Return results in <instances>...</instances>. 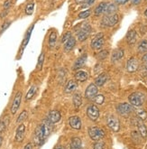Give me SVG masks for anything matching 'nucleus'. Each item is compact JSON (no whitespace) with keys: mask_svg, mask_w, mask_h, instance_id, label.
I'll return each mask as SVG.
<instances>
[{"mask_svg":"<svg viewBox=\"0 0 147 149\" xmlns=\"http://www.w3.org/2000/svg\"><path fill=\"white\" fill-rule=\"evenodd\" d=\"M36 92H37V86L36 85L31 86L30 89L28 90V91L26 93V95H25V100L28 101V100H32L34 97V96H35Z\"/></svg>","mask_w":147,"mask_h":149,"instance_id":"obj_27","label":"nucleus"},{"mask_svg":"<svg viewBox=\"0 0 147 149\" xmlns=\"http://www.w3.org/2000/svg\"><path fill=\"white\" fill-rule=\"evenodd\" d=\"M144 15L147 17V8H146V10H145V12H144Z\"/></svg>","mask_w":147,"mask_h":149,"instance_id":"obj_52","label":"nucleus"},{"mask_svg":"<svg viewBox=\"0 0 147 149\" xmlns=\"http://www.w3.org/2000/svg\"><path fill=\"white\" fill-rule=\"evenodd\" d=\"M104 147H105V143H104V142H100V141H98L96 144L94 145L93 149H104Z\"/></svg>","mask_w":147,"mask_h":149,"instance_id":"obj_43","label":"nucleus"},{"mask_svg":"<svg viewBox=\"0 0 147 149\" xmlns=\"http://www.w3.org/2000/svg\"><path fill=\"white\" fill-rule=\"evenodd\" d=\"M116 10H117V6L116 4H114V3L108 4L106 8L105 14H106V15H114Z\"/></svg>","mask_w":147,"mask_h":149,"instance_id":"obj_31","label":"nucleus"},{"mask_svg":"<svg viewBox=\"0 0 147 149\" xmlns=\"http://www.w3.org/2000/svg\"><path fill=\"white\" fill-rule=\"evenodd\" d=\"M98 94V86L95 83L89 84L85 91V98L88 100H93Z\"/></svg>","mask_w":147,"mask_h":149,"instance_id":"obj_10","label":"nucleus"},{"mask_svg":"<svg viewBox=\"0 0 147 149\" xmlns=\"http://www.w3.org/2000/svg\"><path fill=\"white\" fill-rule=\"evenodd\" d=\"M128 1H130V0H115V2H116V5H125Z\"/></svg>","mask_w":147,"mask_h":149,"instance_id":"obj_44","label":"nucleus"},{"mask_svg":"<svg viewBox=\"0 0 147 149\" xmlns=\"http://www.w3.org/2000/svg\"><path fill=\"white\" fill-rule=\"evenodd\" d=\"M2 143H3V137L0 136V147H1V146H2Z\"/></svg>","mask_w":147,"mask_h":149,"instance_id":"obj_51","label":"nucleus"},{"mask_svg":"<svg viewBox=\"0 0 147 149\" xmlns=\"http://www.w3.org/2000/svg\"><path fill=\"white\" fill-rule=\"evenodd\" d=\"M104 43H105V39L103 37V34H98V36L95 37L92 42H90V47L93 50H100L103 46Z\"/></svg>","mask_w":147,"mask_h":149,"instance_id":"obj_8","label":"nucleus"},{"mask_svg":"<svg viewBox=\"0 0 147 149\" xmlns=\"http://www.w3.org/2000/svg\"><path fill=\"white\" fill-rule=\"evenodd\" d=\"M33 27H34V24L31 25L30 27H29V29L27 30L26 33H25L24 39V41H23V42H22V45H21V54H22V52H23L24 49L25 48V46L27 45V43H28V42H29V40H30L31 34H32V31H33Z\"/></svg>","mask_w":147,"mask_h":149,"instance_id":"obj_20","label":"nucleus"},{"mask_svg":"<svg viewBox=\"0 0 147 149\" xmlns=\"http://www.w3.org/2000/svg\"><path fill=\"white\" fill-rule=\"evenodd\" d=\"M62 118V115L58 110H51L49 112L48 116H47V119L51 122L53 124L58 123V122Z\"/></svg>","mask_w":147,"mask_h":149,"instance_id":"obj_16","label":"nucleus"},{"mask_svg":"<svg viewBox=\"0 0 147 149\" xmlns=\"http://www.w3.org/2000/svg\"><path fill=\"white\" fill-rule=\"evenodd\" d=\"M88 133L89 137L93 140V141H100V140L105 136V132L104 130L98 127H91L89 128Z\"/></svg>","mask_w":147,"mask_h":149,"instance_id":"obj_3","label":"nucleus"},{"mask_svg":"<svg viewBox=\"0 0 147 149\" xmlns=\"http://www.w3.org/2000/svg\"><path fill=\"white\" fill-rule=\"evenodd\" d=\"M142 61H143V63L147 64V54H145L143 57H142Z\"/></svg>","mask_w":147,"mask_h":149,"instance_id":"obj_47","label":"nucleus"},{"mask_svg":"<svg viewBox=\"0 0 147 149\" xmlns=\"http://www.w3.org/2000/svg\"><path fill=\"white\" fill-rule=\"evenodd\" d=\"M56 42H57V33L55 31H51L50 36H49V39H48V45L51 49H53L55 47L56 45Z\"/></svg>","mask_w":147,"mask_h":149,"instance_id":"obj_23","label":"nucleus"},{"mask_svg":"<svg viewBox=\"0 0 147 149\" xmlns=\"http://www.w3.org/2000/svg\"><path fill=\"white\" fill-rule=\"evenodd\" d=\"M27 116H28V112H27V110H23V111L19 114L18 118H17V119H16V123H21V122L24 121L25 119L27 118Z\"/></svg>","mask_w":147,"mask_h":149,"instance_id":"obj_35","label":"nucleus"},{"mask_svg":"<svg viewBox=\"0 0 147 149\" xmlns=\"http://www.w3.org/2000/svg\"><path fill=\"white\" fill-rule=\"evenodd\" d=\"M108 55V51L107 50H103L101 52H98V58L99 60H104L105 58H107Z\"/></svg>","mask_w":147,"mask_h":149,"instance_id":"obj_40","label":"nucleus"},{"mask_svg":"<svg viewBox=\"0 0 147 149\" xmlns=\"http://www.w3.org/2000/svg\"><path fill=\"white\" fill-rule=\"evenodd\" d=\"M136 115L140 119H142L143 121L146 119L147 118V113L144 109H137L136 110Z\"/></svg>","mask_w":147,"mask_h":149,"instance_id":"obj_38","label":"nucleus"},{"mask_svg":"<svg viewBox=\"0 0 147 149\" xmlns=\"http://www.w3.org/2000/svg\"><path fill=\"white\" fill-rule=\"evenodd\" d=\"M78 89V82L74 80H70L64 87V92L67 94H71Z\"/></svg>","mask_w":147,"mask_h":149,"instance_id":"obj_17","label":"nucleus"},{"mask_svg":"<svg viewBox=\"0 0 147 149\" xmlns=\"http://www.w3.org/2000/svg\"><path fill=\"white\" fill-rule=\"evenodd\" d=\"M135 120V125H136V127L138 128V131H139L141 136L145 138L147 136V128H146V127H145V125L144 123V121L142 119H140L138 117Z\"/></svg>","mask_w":147,"mask_h":149,"instance_id":"obj_14","label":"nucleus"},{"mask_svg":"<svg viewBox=\"0 0 147 149\" xmlns=\"http://www.w3.org/2000/svg\"><path fill=\"white\" fill-rule=\"evenodd\" d=\"M12 0H6L4 2V5H3V7H4V10L6 11H8V9H10V7L12 6Z\"/></svg>","mask_w":147,"mask_h":149,"instance_id":"obj_41","label":"nucleus"},{"mask_svg":"<svg viewBox=\"0 0 147 149\" xmlns=\"http://www.w3.org/2000/svg\"><path fill=\"white\" fill-rule=\"evenodd\" d=\"M136 32L135 30H130L126 34V41L129 45H134L136 41Z\"/></svg>","mask_w":147,"mask_h":149,"instance_id":"obj_29","label":"nucleus"},{"mask_svg":"<svg viewBox=\"0 0 147 149\" xmlns=\"http://www.w3.org/2000/svg\"><path fill=\"white\" fill-rule=\"evenodd\" d=\"M87 54H84L80 57L78 58L76 61H75V63L73 64V70H80L81 69L83 66H85L86 64V62H87Z\"/></svg>","mask_w":147,"mask_h":149,"instance_id":"obj_18","label":"nucleus"},{"mask_svg":"<svg viewBox=\"0 0 147 149\" xmlns=\"http://www.w3.org/2000/svg\"><path fill=\"white\" fill-rule=\"evenodd\" d=\"M54 149H66L63 146H57Z\"/></svg>","mask_w":147,"mask_h":149,"instance_id":"obj_50","label":"nucleus"},{"mask_svg":"<svg viewBox=\"0 0 147 149\" xmlns=\"http://www.w3.org/2000/svg\"><path fill=\"white\" fill-rule=\"evenodd\" d=\"M33 146L32 143H27L26 145L24 146V147L23 149H33Z\"/></svg>","mask_w":147,"mask_h":149,"instance_id":"obj_45","label":"nucleus"},{"mask_svg":"<svg viewBox=\"0 0 147 149\" xmlns=\"http://www.w3.org/2000/svg\"><path fill=\"white\" fill-rule=\"evenodd\" d=\"M76 45V39L74 37H71L70 39H69L65 43H64V51L66 52H71Z\"/></svg>","mask_w":147,"mask_h":149,"instance_id":"obj_24","label":"nucleus"},{"mask_svg":"<svg viewBox=\"0 0 147 149\" xmlns=\"http://www.w3.org/2000/svg\"><path fill=\"white\" fill-rule=\"evenodd\" d=\"M141 1L142 0H132V3H133V5H139L140 3H141Z\"/></svg>","mask_w":147,"mask_h":149,"instance_id":"obj_48","label":"nucleus"},{"mask_svg":"<svg viewBox=\"0 0 147 149\" xmlns=\"http://www.w3.org/2000/svg\"><path fill=\"white\" fill-rule=\"evenodd\" d=\"M116 110L118 112V114H120L121 116H127L129 115L133 109H132V106L131 104H128V103H121L119 104L117 108H116Z\"/></svg>","mask_w":147,"mask_h":149,"instance_id":"obj_11","label":"nucleus"},{"mask_svg":"<svg viewBox=\"0 0 147 149\" xmlns=\"http://www.w3.org/2000/svg\"><path fill=\"white\" fill-rule=\"evenodd\" d=\"M107 127L114 132H118L120 129V123L116 117L114 115H110L107 118Z\"/></svg>","mask_w":147,"mask_h":149,"instance_id":"obj_6","label":"nucleus"},{"mask_svg":"<svg viewBox=\"0 0 147 149\" xmlns=\"http://www.w3.org/2000/svg\"><path fill=\"white\" fill-rule=\"evenodd\" d=\"M34 10V2H30L26 5L24 9V13L26 15H32Z\"/></svg>","mask_w":147,"mask_h":149,"instance_id":"obj_33","label":"nucleus"},{"mask_svg":"<svg viewBox=\"0 0 147 149\" xmlns=\"http://www.w3.org/2000/svg\"><path fill=\"white\" fill-rule=\"evenodd\" d=\"M71 37H72V36H71V32H67V33H65L63 34L62 38V42L65 43V42H66L69 39H70Z\"/></svg>","mask_w":147,"mask_h":149,"instance_id":"obj_42","label":"nucleus"},{"mask_svg":"<svg viewBox=\"0 0 147 149\" xmlns=\"http://www.w3.org/2000/svg\"><path fill=\"white\" fill-rule=\"evenodd\" d=\"M107 5H108V4L106 3V2H101L96 8H95V10H94V15H96V16H98V15H100L101 14L105 13L106 8H107Z\"/></svg>","mask_w":147,"mask_h":149,"instance_id":"obj_25","label":"nucleus"},{"mask_svg":"<svg viewBox=\"0 0 147 149\" xmlns=\"http://www.w3.org/2000/svg\"><path fill=\"white\" fill-rule=\"evenodd\" d=\"M87 116L91 121H97L99 118V109L96 105H90L87 109Z\"/></svg>","mask_w":147,"mask_h":149,"instance_id":"obj_7","label":"nucleus"},{"mask_svg":"<svg viewBox=\"0 0 147 149\" xmlns=\"http://www.w3.org/2000/svg\"><path fill=\"white\" fill-rule=\"evenodd\" d=\"M25 125L24 124H20L18 127H17L16 130H15V140L16 142L21 143L25 136Z\"/></svg>","mask_w":147,"mask_h":149,"instance_id":"obj_12","label":"nucleus"},{"mask_svg":"<svg viewBox=\"0 0 147 149\" xmlns=\"http://www.w3.org/2000/svg\"><path fill=\"white\" fill-rule=\"evenodd\" d=\"M94 2H95V0H86V3H87V6H91Z\"/></svg>","mask_w":147,"mask_h":149,"instance_id":"obj_49","label":"nucleus"},{"mask_svg":"<svg viewBox=\"0 0 147 149\" xmlns=\"http://www.w3.org/2000/svg\"><path fill=\"white\" fill-rule=\"evenodd\" d=\"M70 149H83L80 138H79V137H73L71 139Z\"/></svg>","mask_w":147,"mask_h":149,"instance_id":"obj_26","label":"nucleus"},{"mask_svg":"<svg viewBox=\"0 0 147 149\" xmlns=\"http://www.w3.org/2000/svg\"><path fill=\"white\" fill-rule=\"evenodd\" d=\"M124 57V50L123 49H116L113 52L111 56V61L113 63L117 62L120 59H122Z\"/></svg>","mask_w":147,"mask_h":149,"instance_id":"obj_22","label":"nucleus"},{"mask_svg":"<svg viewBox=\"0 0 147 149\" xmlns=\"http://www.w3.org/2000/svg\"><path fill=\"white\" fill-rule=\"evenodd\" d=\"M69 124L75 130H80L81 128V120L78 116H72L69 118Z\"/></svg>","mask_w":147,"mask_h":149,"instance_id":"obj_15","label":"nucleus"},{"mask_svg":"<svg viewBox=\"0 0 147 149\" xmlns=\"http://www.w3.org/2000/svg\"><path fill=\"white\" fill-rule=\"evenodd\" d=\"M146 1H147V0H146Z\"/></svg>","mask_w":147,"mask_h":149,"instance_id":"obj_53","label":"nucleus"},{"mask_svg":"<svg viewBox=\"0 0 147 149\" xmlns=\"http://www.w3.org/2000/svg\"><path fill=\"white\" fill-rule=\"evenodd\" d=\"M138 52L141 54H144L147 52V40H143L138 45Z\"/></svg>","mask_w":147,"mask_h":149,"instance_id":"obj_34","label":"nucleus"},{"mask_svg":"<svg viewBox=\"0 0 147 149\" xmlns=\"http://www.w3.org/2000/svg\"><path fill=\"white\" fill-rule=\"evenodd\" d=\"M90 15H91V10L88 9V10H84V11L79 13L78 17H79L80 19H86V18H88V17H89Z\"/></svg>","mask_w":147,"mask_h":149,"instance_id":"obj_36","label":"nucleus"},{"mask_svg":"<svg viewBox=\"0 0 147 149\" xmlns=\"http://www.w3.org/2000/svg\"><path fill=\"white\" fill-rule=\"evenodd\" d=\"M107 80H108V75L107 73H101L96 78V80H95V84H96L98 87H101L107 81Z\"/></svg>","mask_w":147,"mask_h":149,"instance_id":"obj_21","label":"nucleus"},{"mask_svg":"<svg viewBox=\"0 0 147 149\" xmlns=\"http://www.w3.org/2000/svg\"><path fill=\"white\" fill-rule=\"evenodd\" d=\"M44 52H42L41 54L39 55V58H38V62L36 64V71H41L42 68V65H44Z\"/></svg>","mask_w":147,"mask_h":149,"instance_id":"obj_32","label":"nucleus"},{"mask_svg":"<svg viewBox=\"0 0 147 149\" xmlns=\"http://www.w3.org/2000/svg\"><path fill=\"white\" fill-rule=\"evenodd\" d=\"M91 30H92L91 26L89 24H84L81 26V28L80 29V31L78 32V33H77L78 40H79L80 42H83L85 40H87V38L89 37Z\"/></svg>","mask_w":147,"mask_h":149,"instance_id":"obj_4","label":"nucleus"},{"mask_svg":"<svg viewBox=\"0 0 147 149\" xmlns=\"http://www.w3.org/2000/svg\"><path fill=\"white\" fill-rule=\"evenodd\" d=\"M22 97H23L22 92L17 91L14 100H13L11 108H10V111H11L12 115H15V114H16V112L18 111V109L20 108V105H21V101H22Z\"/></svg>","mask_w":147,"mask_h":149,"instance_id":"obj_5","label":"nucleus"},{"mask_svg":"<svg viewBox=\"0 0 147 149\" xmlns=\"http://www.w3.org/2000/svg\"><path fill=\"white\" fill-rule=\"evenodd\" d=\"M138 68H139V63H138V61L135 57H132L127 61L126 70L128 72H135L137 71Z\"/></svg>","mask_w":147,"mask_h":149,"instance_id":"obj_13","label":"nucleus"},{"mask_svg":"<svg viewBox=\"0 0 147 149\" xmlns=\"http://www.w3.org/2000/svg\"><path fill=\"white\" fill-rule=\"evenodd\" d=\"M8 124H9V117L6 116L2 119H0V134H2L6 129Z\"/></svg>","mask_w":147,"mask_h":149,"instance_id":"obj_30","label":"nucleus"},{"mask_svg":"<svg viewBox=\"0 0 147 149\" xmlns=\"http://www.w3.org/2000/svg\"><path fill=\"white\" fill-rule=\"evenodd\" d=\"M53 130V123L47 118L38 125L33 133V142L36 146H42Z\"/></svg>","mask_w":147,"mask_h":149,"instance_id":"obj_1","label":"nucleus"},{"mask_svg":"<svg viewBox=\"0 0 147 149\" xmlns=\"http://www.w3.org/2000/svg\"><path fill=\"white\" fill-rule=\"evenodd\" d=\"M144 99H145L144 95L142 92H138V91L132 93L128 97V100L130 102V104L135 108L142 107L144 102Z\"/></svg>","mask_w":147,"mask_h":149,"instance_id":"obj_2","label":"nucleus"},{"mask_svg":"<svg viewBox=\"0 0 147 149\" xmlns=\"http://www.w3.org/2000/svg\"><path fill=\"white\" fill-rule=\"evenodd\" d=\"M74 76H75V80L79 82H84L89 79V74L85 71H78Z\"/></svg>","mask_w":147,"mask_h":149,"instance_id":"obj_19","label":"nucleus"},{"mask_svg":"<svg viewBox=\"0 0 147 149\" xmlns=\"http://www.w3.org/2000/svg\"><path fill=\"white\" fill-rule=\"evenodd\" d=\"M72 102H73V106L75 107V109H79L82 105L81 95L80 93H75L72 98Z\"/></svg>","mask_w":147,"mask_h":149,"instance_id":"obj_28","label":"nucleus"},{"mask_svg":"<svg viewBox=\"0 0 147 149\" xmlns=\"http://www.w3.org/2000/svg\"><path fill=\"white\" fill-rule=\"evenodd\" d=\"M11 21H6V22H4L3 23V24L0 26V34H2L8 27L10 26V24H11Z\"/></svg>","mask_w":147,"mask_h":149,"instance_id":"obj_39","label":"nucleus"},{"mask_svg":"<svg viewBox=\"0 0 147 149\" xmlns=\"http://www.w3.org/2000/svg\"><path fill=\"white\" fill-rule=\"evenodd\" d=\"M77 5H82L86 2V0H74Z\"/></svg>","mask_w":147,"mask_h":149,"instance_id":"obj_46","label":"nucleus"},{"mask_svg":"<svg viewBox=\"0 0 147 149\" xmlns=\"http://www.w3.org/2000/svg\"><path fill=\"white\" fill-rule=\"evenodd\" d=\"M93 100L96 104L102 105L104 103V101H105V97H104V95H102V94H97Z\"/></svg>","mask_w":147,"mask_h":149,"instance_id":"obj_37","label":"nucleus"},{"mask_svg":"<svg viewBox=\"0 0 147 149\" xmlns=\"http://www.w3.org/2000/svg\"><path fill=\"white\" fill-rule=\"evenodd\" d=\"M119 20V17L118 15L114 14V15H105V17L103 18L102 20V24L106 25V26H114L117 24Z\"/></svg>","mask_w":147,"mask_h":149,"instance_id":"obj_9","label":"nucleus"}]
</instances>
